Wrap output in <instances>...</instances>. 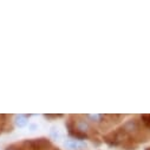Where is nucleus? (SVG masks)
Returning a JSON list of instances; mask_svg holds the SVG:
<instances>
[{
  "instance_id": "nucleus-9",
  "label": "nucleus",
  "mask_w": 150,
  "mask_h": 150,
  "mask_svg": "<svg viewBox=\"0 0 150 150\" xmlns=\"http://www.w3.org/2000/svg\"><path fill=\"white\" fill-rule=\"evenodd\" d=\"M91 141H92V143H93V145H96V146H99L100 144H102V141H99L98 138H91Z\"/></svg>"
},
{
  "instance_id": "nucleus-1",
  "label": "nucleus",
  "mask_w": 150,
  "mask_h": 150,
  "mask_svg": "<svg viewBox=\"0 0 150 150\" xmlns=\"http://www.w3.org/2000/svg\"><path fill=\"white\" fill-rule=\"evenodd\" d=\"M72 118H73V127L77 131L89 135V132L93 130L91 128L90 122L84 116H72Z\"/></svg>"
},
{
  "instance_id": "nucleus-4",
  "label": "nucleus",
  "mask_w": 150,
  "mask_h": 150,
  "mask_svg": "<svg viewBox=\"0 0 150 150\" xmlns=\"http://www.w3.org/2000/svg\"><path fill=\"white\" fill-rule=\"evenodd\" d=\"M13 123H14V125L17 128H25L28 124V116L27 115H23V114L16 115L14 118H13Z\"/></svg>"
},
{
  "instance_id": "nucleus-10",
  "label": "nucleus",
  "mask_w": 150,
  "mask_h": 150,
  "mask_svg": "<svg viewBox=\"0 0 150 150\" xmlns=\"http://www.w3.org/2000/svg\"><path fill=\"white\" fill-rule=\"evenodd\" d=\"M144 150H150V146H148V148H145Z\"/></svg>"
},
{
  "instance_id": "nucleus-6",
  "label": "nucleus",
  "mask_w": 150,
  "mask_h": 150,
  "mask_svg": "<svg viewBox=\"0 0 150 150\" xmlns=\"http://www.w3.org/2000/svg\"><path fill=\"white\" fill-rule=\"evenodd\" d=\"M50 135H51L52 139H54V141H59V139L63 137V134L60 132V130H59L57 127H52V128H51Z\"/></svg>"
},
{
  "instance_id": "nucleus-5",
  "label": "nucleus",
  "mask_w": 150,
  "mask_h": 150,
  "mask_svg": "<svg viewBox=\"0 0 150 150\" xmlns=\"http://www.w3.org/2000/svg\"><path fill=\"white\" fill-rule=\"evenodd\" d=\"M138 120H139L141 125L150 131V114H142V115H139Z\"/></svg>"
},
{
  "instance_id": "nucleus-8",
  "label": "nucleus",
  "mask_w": 150,
  "mask_h": 150,
  "mask_svg": "<svg viewBox=\"0 0 150 150\" xmlns=\"http://www.w3.org/2000/svg\"><path fill=\"white\" fill-rule=\"evenodd\" d=\"M5 150H23L21 145H18V144H12V145H8Z\"/></svg>"
},
{
  "instance_id": "nucleus-2",
  "label": "nucleus",
  "mask_w": 150,
  "mask_h": 150,
  "mask_svg": "<svg viewBox=\"0 0 150 150\" xmlns=\"http://www.w3.org/2000/svg\"><path fill=\"white\" fill-rule=\"evenodd\" d=\"M63 145L67 150H83V149H86V146H88V144L85 142L73 139V138H69V139L64 141Z\"/></svg>"
},
{
  "instance_id": "nucleus-3",
  "label": "nucleus",
  "mask_w": 150,
  "mask_h": 150,
  "mask_svg": "<svg viewBox=\"0 0 150 150\" xmlns=\"http://www.w3.org/2000/svg\"><path fill=\"white\" fill-rule=\"evenodd\" d=\"M84 117H85L89 122L95 123V124H98V125H102V124L104 123V121H105V115H104V114H95V115L88 114V115H85Z\"/></svg>"
},
{
  "instance_id": "nucleus-7",
  "label": "nucleus",
  "mask_w": 150,
  "mask_h": 150,
  "mask_svg": "<svg viewBox=\"0 0 150 150\" xmlns=\"http://www.w3.org/2000/svg\"><path fill=\"white\" fill-rule=\"evenodd\" d=\"M43 116H44V118H46V120H57V118H63V117H64L63 114H45V115H43Z\"/></svg>"
}]
</instances>
